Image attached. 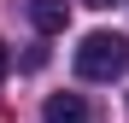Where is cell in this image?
<instances>
[{
	"label": "cell",
	"mask_w": 129,
	"mask_h": 123,
	"mask_svg": "<svg viewBox=\"0 0 129 123\" xmlns=\"http://www.w3.org/2000/svg\"><path fill=\"white\" fill-rule=\"evenodd\" d=\"M76 76H82V82L129 76V35H112V29L82 35V47H76Z\"/></svg>",
	"instance_id": "1"
},
{
	"label": "cell",
	"mask_w": 129,
	"mask_h": 123,
	"mask_svg": "<svg viewBox=\"0 0 129 123\" xmlns=\"http://www.w3.org/2000/svg\"><path fill=\"white\" fill-rule=\"evenodd\" d=\"M6 65H12V59H6V41H0V82H6Z\"/></svg>",
	"instance_id": "4"
},
{
	"label": "cell",
	"mask_w": 129,
	"mask_h": 123,
	"mask_svg": "<svg viewBox=\"0 0 129 123\" xmlns=\"http://www.w3.org/2000/svg\"><path fill=\"white\" fill-rule=\"evenodd\" d=\"M29 18H35V29H41V35H59L71 12H64V0H35V6H29Z\"/></svg>",
	"instance_id": "3"
},
{
	"label": "cell",
	"mask_w": 129,
	"mask_h": 123,
	"mask_svg": "<svg viewBox=\"0 0 129 123\" xmlns=\"http://www.w3.org/2000/svg\"><path fill=\"white\" fill-rule=\"evenodd\" d=\"M88 6H100V12H106V6H117V0H88Z\"/></svg>",
	"instance_id": "5"
},
{
	"label": "cell",
	"mask_w": 129,
	"mask_h": 123,
	"mask_svg": "<svg viewBox=\"0 0 129 123\" xmlns=\"http://www.w3.org/2000/svg\"><path fill=\"white\" fill-rule=\"evenodd\" d=\"M41 117L47 123H88V106H82V94H53Z\"/></svg>",
	"instance_id": "2"
}]
</instances>
